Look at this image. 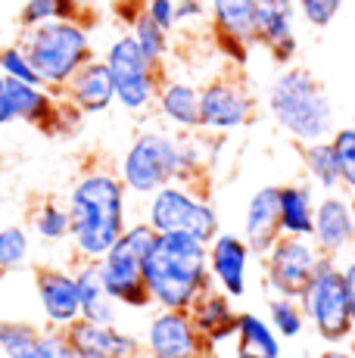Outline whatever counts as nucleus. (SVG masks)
Wrapping results in <instances>:
<instances>
[{
  "label": "nucleus",
  "mask_w": 355,
  "mask_h": 358,
  "mask_svg": "<svg viewBox=\"0 0 355 358\" xmlns=\"http://www.w3.org/2000/svg\"><path fill=\"white\" fill-rule=\"evenodd\" d=\"M75 284H78L81 321H91V324H119V302L106 290L100 262H75Z\"/></svg>",
  "instance_id": "obj_22"
},
{
  "label": "nucleus",
  "mask_w": 355,
  "mask_h": 358,
  "mask_svg": "<svg viewBox=\"0 0 355 358\" xmlns=\"http://www.w3.org/2000/svg\"><path fill=\"white\" fill-rule=\"evenodd\" d=\"M331 147L340 165V181L343 190L355 194V125H343L331 134Z\"/></svg>",
  "instance_id": "obj_33"
},
{
  "label": "nucleus",
  "mask_w": 355,
  "mask_h": 358,
  "mask_svg": "<svg viewBox=\"0 0 355 358\" xmlns=\"http://www.w3.org/2000/svg\"><path fill=\"white\" fill-rule=\"evenodd\" d=\"M293 3H296L303 22L312 29H327L337 19V13L343 10V0H293Z\"/></svg>",
  "instance_id": "obj_35"
},
{
  "label": "nucleus",
  "mask_w": 355,
  "mask_h": 358,
  "mask_svg": "<svg viewBox=\"0 0 355 358\" xmlns=\"http://www.w3.org/2000/svg\"><path fill=\"white\" fill-rule=\"evenodd\" d=\"M243 240L252 256H265L277 237H281V184H265L252 190L243 209Z\"/></svg>",
  "instance_id": "obj_17"
},
{
  "label": "nucleus",
  "mask_w": 355,
  "mask_h": 358,
  "mask_svg": "<svg viewBox=\"0 0 355 358\" xmlns=\"http://www.w3.org/2000/svg\"><path fill=\"white\" fill-rule=\"evenodd\" d=\"M0 218H3V187H0ZM3 224V222H0Z\"/></svg>",
  "instance_id": "obj_43"
},
{
  "label": "nucleus",
  "mask_w": 355,
  "mask_h": 358,
  "mask_svg": "<svg viewBox=\"0 0 355 358\" xmlns=\"http://www.w3.org/2000/svg\"><path fill=\"white\" fill-rule=\"evenodd\" d=\"M119 175L128 194L138 199H147L168 181H178V131H140L122 156Z\"/></svg>",
  "instance_id": "obj_9"
},
{
  "label": "nucleus",
  "mask_w": 355,
  "mask_h": 358,
  "mask_svg": "<svg viewBox=\"0 0 355 358\" xmlns=\"http://www.w3.org/2000/svg\"><path fill=\"white\" fill-rule=\"evenodd\" d=\"M256 119V97L240 72H218L200 85V131L224 137Z\"/></svg>",
  "instance_id": "obj_10"
},
{
  "label": "nucleus",
  "mask_w": 355,
  "mask_h": 358,
  "mask_svg": "<svg viewBox=\"0 0 355 358\" xmlns=\"http://www.w3.org/2000/svg\"><path fill=\"white\" fill-rule=\"evenodd\" d=\"M156 113L178 134L200 131V85L166 75L156 94Z\"/></svg>",
  "instance_id": "obj_20"
},
{
  "label": "nucleus",
  "mask_w": 355,
  "mask_h": 358,
  "mask_svg": "<svg viewBox=\"0 0 355 358\" xmlns=\"http://www.w3.org/2000/svg\"><path fill=\"white\" fill-rule=\"evenodd\" d=\"M237 352L265 355V358H281V336L268 324V318L256 312L237 315Z\"/></svg>",
  "instance_id": "obj_27"
},
{
  "label": "nucleus",
  "mask_w": 355,
  "mask_h": 358,
  "mask_svg": "<svg viewBox=\"0 0 355 358\" xmlns=\"http://www.w3.org/2000/svg\"><path fill=\"white\" fill-rule=\"evenodd\" d=\"M143 222L153 228V234H181V237H194L200 243H209L218 231V209L209 199L206 187L187 181H168L156 194L143 199Z\"/></svg>",
  "instance_id": "obj_5"
},
{
  "label": "nucleus",
  "mask_w": 355,
  "mask_h": 358,
  "mask_svg": "<svg viewBox=\"0 0 355 358\" xmlns=\"http://www.w3.org/2000/svg\"><path fill=\"white\" fill-rule=\"evenodd\" d=\"M85 13L87 3H81V0H25L19 10V29H35V25L57 22V19L85 22Z\"/></svg>",
  "instance_id": "obj_29"
},
{
  "label": "nucleus",
  "mask_w": 355,
  "mask_h": 358,
  "mask_svg": "<svg viewBox=\"0 0 355 358\" xmlns=\"http://www.w3.org/2000/svg\"><path fill=\"white\" fill-rule=\"evenodd\" d=\"M69 250L75 262H100L128 228V187L119 169L87 162L66 194Z\"/></svg>",
  "instance_id": "obj_1"
},
{
  "label": "nucleus",
  "mask_w": 355,
  "mask_h": 358,
  "mask_svg": "<svg viewBox=\"0 0 355 358\" xmlns=\"http://www.w3.org/2000/svg\"><path fill=\"white\" fill-rule=\"evenodd\" d=\"M103 63L109 66L115 85V103L122 109L134 115H143L156 106V94L166 78V66H156L153 59H147V53L138 47V41L131 34H119L113 38V44L106 47Z\"/></svg>",
  "instance_id": "obj_8"
},
{
  "label": "nucleus",
  "mask_w": 355,
  "mask_h": 358,
  "mask_svg": "<svg viewBox=\"0 0 355 358\" xmlns=\"http://www.w3.org/2000/svg\"><path fill=\"white\" fill-rule=\"evenodd\" d=\"M128 29H131L128 34H131V38L138 41L140 50L147 53V59H153L156 66H166L168 53H172V31H166L162 25H156L143 10L134 16V22L128 25Z\"/></svg>",
  "instance_id": "obj_31"
},
{
  "label": "nucleus",
  "mask_w": 355,
  "mask_h": 358,
  "mask_svg": "<svg viewBox=\"0 0 355 358\" xmlns=\"http://www.w3.org/2000/svg\"><path fill=\"white\" fill-rule=\"evenodd\" d=\"M81 3H91V0H81Z\"/></svg>",
  "instance_id": "obj_44"
},
{
  "label": "nucleus",
  "mask_w": 355,
  "mask_h": 358,
  "mask_svg": "<svg viewBox=\"0 0 355 358\" xmlns=\"http://www.w3.org/2000/svg\"><path fill=\"white\" fill-rule=\"evenodd\" d=\"M35 299L41 318L47 327L69 330L75 321H81L78 284H75V268L66 265H38L35 268Z\"/></svg>",
  "instance_id": "obj_13"
},
{
  "label": "nucleus",
  "mask_w": 355,
  "mask_h": 358,
  "mask_svg": "<svg viewBox=\"0 0 355 358\" xmlns=\"http://www.w3.org/2000/svg\"><path fill=\"white\" fill-rule=\"evenodd\" d=\"M156 234L143 218L128 222L122 237L113 243V250L100 259V271H103V284L109 296L125 308H150L153 299L143 284V256L153 246Z\"/></svg>",
  "instance_id": "obj_6"
},
{
  "label": "nucleus",
  "mask_w": 355,
  "mask_h": 358,
  "mask_svg": "<svg viewBox=\"0 0 355 358\" xmlns=\"http://www.w3.org/2000/svg\"><path fill=\"white\" fill-rule=\"evenodd\" d=\"M19 44L25 47L38 78L53 94H63L69 78L87 59H94V41L85 22H44L35 29H22Z\"/></svg>",
  "instance_id": "obj_4"
},
{
  "label": "nucleus",
  "mask_w": 355,
  "mask_h": 358,
  "mask_svg": "<svg viewBox=\"0 0 355 358\" xmlns=\"http://www.w3.org/2000/svg\"><path fill=\"white\" fill-rule=\"evenodd\" d=\"M312 240L321 250V256L340 259L355 243V203L340 194L318 196L315 206V228Z\"/></svg>",
  "instance_id": "obj_16"
},
{
  "label": "nucleus",
  "mask_w": 355,
  "mask_h": 358,
  "mask_svg": "<svg viewBox=\"0 0 355 358\" xmlns=\"http://www.w3.org/2000/svg\"><path fill=\"white\" fill-rule=\"evenodd\" d=\"M31 240L35 237H31L29 224H19V222L0 224V278L29 265L31 246H35Z\"/></svg>",
  "instance_id": "obj_30"
},
{
  "label": "nucleus",
  "mask_w": 355,
  "mask_h": 358,
  "mask_svg": "<svg viewBox=\"0 0 355 358\" xmlns=\"http://www.w3.org/2000/svg\"><path fill=\"white\" fill-rule=\"evenodd\" d=\"M0 75L3 78H13V81H29V85H41L35 66H31L29 53H25V47L19 44H3L0 47Z\"/></svg>",
  "instance_id": "obj_34"
},
{
  "label": "nucleus",
  "mask_w": 355,
  "mask_h": 358,
  "mask_svg": "<svg viewBox=\"0 0 355 358\" xmlns=\"http://www.w3.org/2000/svg\"><path fill=\"white\" fill-rule=\"evenodd\" d=\"M299 302H303L305 321L315 327V334L327 346H340V343H346L355 334L349 293H346V280H343V265L337 259L324 256L318 262L315 278L309 280Z\"/></svg>",
  "instance_id": "obj_7"
},
{
  "label": "nucleus",
  "mask_w": 355,
  "mask_h": 358,
  "mask_svg": "<svg viewBox=\"0 0 355 358\" xmlns=\"http://www.w3.org/2000/svg\"><path fill=\"white\" fill-rule=\"evenodd\" d=\"M343 280H346V293H349V308H352V324H355V259L343 265Z\"/></svg>",
  "instance_id": "obj_39"
},
{
  "label": "nucleus",
  "mask_w": 355,
  "mask_h": 358,
  "mask_svg": "<svg viewBox=\"0 0 355 358\" xmlns=\"http://www.w3.org/2000/svg\"><path fill=\"white\" fill-rule=\"evenodd\" d=\"M143 358H212L215 346L196 330L190 312L156 308L140 336Z\"/></svg>",
  "instance_id": "obj_12"
},
{
  "label": "nucleus",
  "mask_w": 355,
  "mask_h": 358,
  "mask_svg": "<svg viewBox=\"0 0 355 358\" xmlns=\"http://www.w3.org/2000/svg\"><path fill=\"white\" fill-rule=\"evenodd\" d=\"M187 312H190V318H194L196 330H200L212 346H222V343L237 336V315L240 312L234 308V299H231L228 293L215 290V287H209Z\"/></svg>",
  "instance_id": "obj_21"
},
{
  "label": "nucleus",
  "mask_w": 355,
  "mask_h": 358,
  "mask_svg": "<svg viewBox=\"0 0 355 358\" xmlns=\"http://www.w3.org/2000/svg\"><path fill=\"white\" fill-rule=\"evenodd\" d=\"M175 22L178 29L209 22V0H175Z\"/></svg>",
  "instance_id": "obj_37"
},
{
  "label": "nucleus",
  "mask_w": 355,
  "mask_h": 358,
  "mask_svg": "<svg viewBox=\"0 0 355 358\" xmlns=\"http://www.w3.org/2000/svg\"><path fill=\"white\" fill-rule=\"evenodd\" d=\"M256 259L247 240L240 234L218 231L206 243V262H209V278L212 287L228 293L231 299H243L249 293V262Z\"/></svg>",
  "instance_id": "obj_14"
},
{
  "label": "nucleus",
  "mask_w": 355,
  "mask_h": 358,
  "mask_svg": "<svg viewBox=\"0 0 355 358\" xmlns=\"http://www.w3.org/2000/svg\"><path fill=\"white\" fill-rule=\"evenodd\" d=\"M69 340L78 358H143L140 340L134 334H125L119 324L75 321L69 327Z\"/></svg>",
  "instance_id": "obj_18"
},
{
  "label": "nucleus",
  "mask_w": 355,
  "mask_h": 358,
  "mask_svg": "<svg viewBox=\"0 0 355 358\" xmlns=\"http://www.w3.org/2000/svg\"><path fill=\"white\" fill-rule=\"evenodd\" d=\"M143 13L153 19L156 25H162L166 31H175V0H143Z\"/></svg>",
  "instance_id": "obj_38"
},
{
  "label": "nucleus",
  "mask_w": 355,
  "mask_h": 358,
  "mask_svg": "<svg viewBox=\"0 0 355 358\" xmlns=\"http://www.w3.org/2000/svg\"><path fill=\"white\" fill-rule=\"evenodd\" d=\"M31 237H38L47 246H59L69 243V209L63 199L57 196H41L31 203L29 215H25Z\"/></svg>",
  "instance_id": "obj_25"
},
{
  "label": "nucleus",
  "mask_w": 355,
  "mask_h": 358,
  "mask_svg": "<svg viewBox=\"0 0 355 358\" xmlns=\"http://www.w3.org/2000/svg\"><path fill=\"white\" fill-rule=\"evenodd\" d=\"M44 324L29 318H0V355L3 358H38Z\"/></svg>",
  "instance_id": "obj_28"
},
{
  "label": "nucleus",
  "mask_w": 355,
  "mask_h": 358,
  "mask_svg": "<svg viewBox=\"0 0 355 358\" xmlns=\"http://www.w3.org/2000/svg\"><path fill=\"white\" fill-rule=\"evenodd\" d=\"M268 324L277 330L281 340H296L299 334L305 330V312L303 302L290 299V296H271L268 299Z\"/></svg>",
  "instance_id": "obj_32"
},
{
  "label": "nucleus",
  "mask_w": 355,
  "mask_h": 358,
  "mask_svg": "<svg viewBox=\"0 0 355 358\" xmlns=\"http://www.w3.org/2000/svg\"><path fill=\"white\" fill-rule=\"evenodd\" d=\"M143 284L153 308L187 312L212 287L206 262V243L181 234H156L153 246L143 256Z\"/></svg>",
  "instance_id": "obj_2"
},
{
  "label": "nucleus",
  "mask_w": 355,
  "mask_h": 358,
  "mask_svg": "<svg viewBox=\"0 0 355 358\" xmlns=\"http://www.w3.org/2000/svg\"><path fill=\"white\" fill-rule=\"evenodd\" d=\"M262 259V280L271 296H290V299H303L309 280L315 278L318 262L324 259L312 237H281L271 243V250Z\"/></svg>",
  "instance_id": "obj_11"
},
{
  "label": "nucleus",
  "mask_w": 355,
  "mask_h": 358,
  "mask_svg": "<svg viewBox=\"0 0 355 358\" xmlns=\"http://www.w3.org/2000/svg\"><path fill=\"white\" fill-rule=\"evenodd\" d=\"M315 358H355L349 349H343V346H327L324 352H318Z\"/></svg>",
  "instance_id": "obj_41"
},
{
  "label": "nucleus",
  "mask_w": 355,
  "mask_h": 358,
  "mask_svg": "<svg viewBox=\"0 0 355 358\" xmlns=\"http://www.w3.org/2000/svg\"><path fill=\"white\" fill-rule=\"evenodd\" d=\"M38 358H78L75 355V346L69 340V330H57V327H47L41 334V355Z\"/></svg>",
  "instance_id": "obj_36"
},
{
  "label": "nucleus",
  "mask_w": 355,
  "mask_h": 358,
  "mask_svg": "<svg viewBox=\"0 0 355 358\" xmlns=\"http://www.w3.org/2000/svg\"><path fill=\"white\" fill-rule=\"evenodd\" d=\"M265 106L275 125L296 143L331 141L337 131L331 94L305 66H284L265 91Z\"/></svg>",
  "instance_id": "obj_3"
},
{
  "label": "nucleus",
  "mask_w": 355,
  "mask_h": 358,
  "mask_svg": "<svg viewBox=\"0 0 355 358\" xmlns=\"http://www.w3.org/2000/svg\"><path fill=\"white\" fill-rule=\"evenodd\" d=\"M299 159L309 175V184L324 194H340L343 181H340V165L333 156L331 141H315V143H299Z\"/></svg>",
  "instance_id": "obj_26"
},
{
  "label": "nucleus",
  "mask_w": 355,
  "mask_h": 358,
  "mask_svg": "<svg viewBox=\"0 0 355 358\" xmlns=\"http://www.w3.org/2000/svg\"><path fill=\"white\" fill-rule=\"evenodd\" d=\"M259 3H262V0H259Z\"/></svg>",
  "instance_id": "obj_45"
},
{
  "label": "nucleus",
  "mask_w": 355,
  "mask_h": 358,
  "mask_svg": "<svg viewBox=\"0 0 355 358\" xmlns=\"http://www.w3.org/2000/svg\"><path fill=\"white\" fill-rule=\"evenodd\" d=\"M315 187L309 181L281 184V234L290 237H312L315 228Z\"/></svg>",
  "instance_id": "obj_24"
},
{
  "label": "nucleus",
  "mask_w": 355,
  "mask_h": 358,
  "mask_svg": "<svg viewBox=\"0 0 355 358\" xmlns=\"http://www.w3.org/2000/svg\"><path fill=\"white\" fill-rule=\"evenodd\" d=\"M13 125V113H10V94H6V78L0 75V128Z\"/></svg>",
  "instance_id": "obj_40"
},
{
  "label": "nucleus",
  "mask_w": 355,
  "mask_h": 358,
  "mask_svg": "<svg viewBox=\"0 0 355 358\" xmlns=\"http://www.w3.org/2000/svg\"><path fill=\"white\" fill-rule=\"evenodd\" d=\"M296 3L293 0H262L256 16V47H265L277 66H293L299 53Z\"/></svg>",
  "instance_id": "obj_15"
},
{
  "label": "nucleus",
  "mask_w": 355,
  "mask_h": 358,
  "mask_svg": "<svg viewBox=\"0 0 355 358\" xmlns=\"http://www.w3.org/2000/svg\"><path fill=\"white\" fill-rule=\"evenodd\" d=\"M234 358H265V355H249V352H237Z\"/></svg>",
  "instance_id": "obj_42"
},
{
  "label": "nucleus",
  "mask_w": 355,
  "mask_h": 358,
  "mask_svg": "<svg viewBox=\"0 0 355 358\" xmlns=\"http://www.w3.org/2000/svg\"><path fill=\"white\" fill-rule=\"evenodd\" d=\"M59 97H66L85 115H100V113H106V109H113L115 106V85H113V75H109V66L103 63V57L87 59L69 78V85L63 87Z\"/></svg>",
  "instance_id": "obj_19"
},
{
  "label": "nucleus",
  "mask_w": 355,
  "mask_h": 358,
  "mask_svg": "<svg viewBox=\"0 0 355 358\" xmlns=\"http://www.w3.org/2000/svg\"><path fill=\"white\" fill-rule=\"evenodd\" d=\"M259 0H209V29L215 41L256 47Z\"/></svg>",
  "instance_id": "obj_23"
}]
</instances>
